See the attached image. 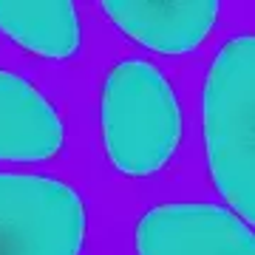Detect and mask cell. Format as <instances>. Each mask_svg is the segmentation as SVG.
Returning <instances> with one entry per match:
<instances>
[{
  "label": "cell",
  "instance_id": "cell-1",
  "mask_svg": "<svg viewBox=\"0 0 255 255\" xmlns=\"http://www.w3.org/2000/svg\"><path fill=\"white\" fill-rule=\"evenodd\" d=\"M255 40L238 34L219 48L204 82L210 173L230 210L255 219Z\"/></svg>",
  "mask_w": 255,
  "mask_h": 255
},
{
  "label": "cell",
  "instance_id": "cell-2",
  "mask_svg": "<svg viewBox=\"0 0 255 255\" xmlns=\"http://www.w3.org/2000/svg\"><path fill=\"white\" fill-rule=\"evenodd\" d=\"M102 136L117 170L156 173L182 136V111L173 85L147 60L130 57L108 71L102 85Z\"/></svg>",
  "mask_w": 255,
  "mask_h": 255
},
{
  "label": "cell",
  "instance_id": "cell-3",
  "mask_svg": "<svg viewBox=\"0 0 255 255\" xmlns=\"http://www.w3.org/2000/svg\"><path fill=\"white\" fill-rule=\"evenodd\" d=\"M85 204L54 176L0 173V255H80Z\"/></svg>",
  "mask_w": 255,
  "mask_h": 255
},
{
  "label": "cell",
  "instance_id": "cell-4",
  "mask_svg": "<svg viewBox=\"0 0 255 255\" xmlns=\"http://www.w3.org/2000/svg\"><path fill=\"white\" fill-rule=\"evenodd\" d=\"M139 255H255L253 230L219 204L176 201L147 210L136 224Z\"/></svg>",
  "mask_w": 255,
  "mask_h": 255
},
{
  "label": "cell",
  "instance_id": "cell-5",
  "mask_svg": "<svg viewBox=\"0 0 255 255\" xmlns=\"http://www.w3.org/2000/svg\"><path fill=\"white\" fill-rule=\"evenodd\" d=\"M63 122L34 85L0 68V159L43 162L63 147Z\"/></svg>",
  "mask_w": 255,
  "mask_h": 255
},
{
  "label": "cell",
  "instance_id": "cell-6",
  "mask_svg": "<svg viewBox=\"0 0 255 255\" xmlns=\"http://www.w3.org/2000/svg\"><path fill=\"white\" fill-rule=\"evenodd\" d=\"M102 11L125 34L162 54L193 51L210 34L219 17L216 0L190 3H142V0H105Z\"/></svg>",
  "mask_w": 255,
  "mask_h": 255
},
{
  "label": "cell",
  "instance_id": "cell-7",
  "mask_svg": "<svg viewBox=\"0 0 255 255\" xmlns=\"http://www.w3.org/2000/svg\"><path fill=\"white\" fill-rule=\"evenodd\" d=\"M0 31L46 57H71L80 48V17L71 3L0 0Z\"/></svg>",
  "mask_w": 255,
  "mask_h": 255
}]
</instances>
